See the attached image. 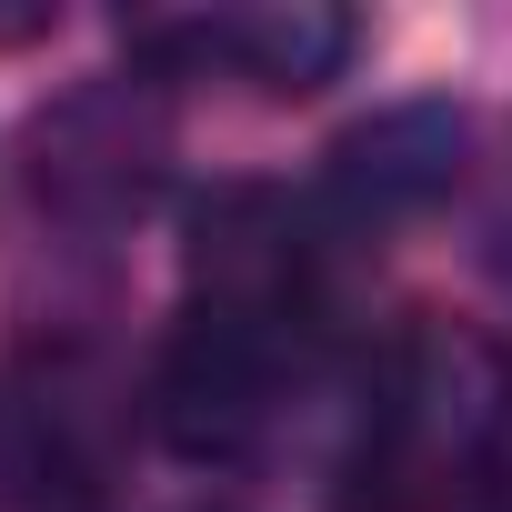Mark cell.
<instances>
[{
  "label": "cell",
  "instance_id": "obj_1",
  "mask_svg": "<svg viewBox=\"0 0 512 512\" xmlns=\"http://www.w3.org/2000/svg\"><path fill=\"white\" fill-rule=\"evenodd\" d=\"M201 51L241 61L262 91H312V81L342 61V21H312V11H241V21L201 31Z\"/></svg>",
  "mask_w": 512,
  "mask_h": 512
}]
</instances>
